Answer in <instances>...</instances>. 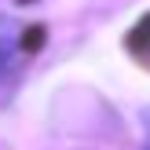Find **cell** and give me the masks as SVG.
Segmentation results:
<instances>
[{
	"label": "cell",
	"instance_id": "7a4b0ae2",
	"mask_svg": "<svg viewBox=\"0 0 150 150\" xmlns=\"http://www.w3.org/2000/svg\"><path fill=\"white\" fill-rule=\"evenodd\" d=\"M125 44H128V55L136 59L139 66H146V70H150V11H146L143 18H139L136 26L128 29Z\"/></svg>",
	"mask_w": 150,
	"mask_h": 150
},
{
	"label": "cell",
	"instance_id": "3957f363",
	"mask_svg": "<svg viewBox=\"0 0 150 150\" xmlns=\"http://www.w3.org/2000/svg\"><path fill=\"white\" fill-rule=\"evenodd\" d=\"M143 125H146V143H143V150H150V110L143 114Z\"/></svg>",
	"mask_w": 150,
	"mask_h": 150
},
{
	"label": "cell",
	"instance_id": "6da1fadb",
	"mask_svg": "<svg viewBox=\"0 0 150 150\" xmlns=\"http://www.w3.org/2000/svg\"><path fill=\"white\" fill-rule=\"evenodd\" d=\"M22 40H26V29L18 18L11 15H0V81H7L22 62Z\"/></svg>",
	"mask_w": 150,
	"mask_h": 150
}]
</instances>
